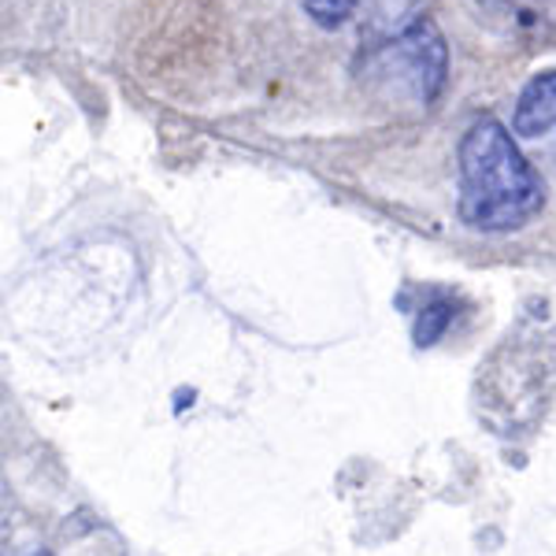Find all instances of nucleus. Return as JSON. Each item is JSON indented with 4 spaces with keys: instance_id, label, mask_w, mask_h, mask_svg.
Listing matches in <instances>:
<instances>
[{
    "instance_id": "f257e3e1",
    "label": "nucleus",
    "mask_w": 556,
    "mask_h": 556,
    "mask_svg": "<svg viewBox=\"0 0 556 556\" xmlns=\"http://www.w3.org/2000/svg\"><path fill=\"white\" fill-rule=\"evenodd\" d=\"M549 204V186L519 138L493 115H479L456 146V212L475 235H516Z\"/></svg>"
},
{
    "instance_id": "f03ea898",
    "label": "nucleus",
    "mask_w": 556,
    "mask_h": 556,
    "mask_svg": "<svg viewBox=\"0 0 556 556\" xmlns=\"http://www.w3.org/2000/svg\"><path fill=\"white\" fill-rule=\"evenodd\" d=\"M353 75L375 104L430 112L450 86V45L430 15H416L386 38L364 45Z\"/></svg>"
},
{
    "instance_id": "7ed1b4c3",
    "label": "nucleus",
    "mask_w": 556,
    "mask_h": 556,
    "mask_svg": "<svg viewBox=\"0 0 556 556\" xmlns=\"http://www.w3.org/2000/svg\"><path fill=\"white\" fill-rule=\"evenodd\" d=\"M556 386V349L542 330L519 327L479 367V416L497 434L534 427Z\"/></svg>"
},
{
    "instance_id": "20e7f679",
    "label": "nucleus",
    "mask_w": 556,
    "mask_h": 556,
    "mask_svg": "<svg viewBox=\"0 0 556 556\" xmlns=\"http://www.w3.org/2000/svg\"><path fill=\"white\" fill-rule=\"evenodd\" d=\"M471 8L501 38L531 49L556 45V0H471Z\"/></svg>"
},
{
    "instance_id": "39448f33",
    "label": "nucleus",
    "mask_w": 556,
    "mask_h": 556,
    "mask_svg": "<svg viewBox=\"0 0 556 556\" xmlns=\"http://www.w3.org/2000/svg\"><path fill=\"white\" fill-rule=\"evenodd\" d=\"M513 134L523 141L556 138V67L538 75L519 89L513 108Z\"/></svg>"
},
{
    "instance_id": "423d86ee",
    "label": "nucleus",
    "mask_w": 556,
    "mask_h": 556,
    "mask_svg": "<svg viewBox=\"0 0 556 556\" xmlns=\"http://www.w3.org/2000/svg\"><path fill=\"white\" fill-rule=\"evenodd\" d=\"M453 316H456V304L453 298H430L424 308L416 312V327H412V338H416L419 349H430L434 342H442L445 330L453 327Z\"/></svg>"
},
{
    "instance_id": "0eeeda50",
    "label": "nucleus",
    "mask_w": 556,
    "mask_h": 556,
    "mask_svg": "<svg viewBox=\"0 0 556 556\" xmlns=\"http://www.w3.org/2000/svg\"><path fill=\"white\" fill-rule=\"evenodd\" d=\"M356 4L361 0H304V12L312 15V23L323 26V30H338L353 20Z\"/></svg>"
},
{
    "instance_id": "6e6552de",
    "label": "nucleus",
    "mask_w": 556,
    "mask_h": 556,
    "mask_svg": "<svg viewBox=\"0 0 556 556\" xmlns=\"http://www.w3.org/2000/svg\"><path fill=\"white\" fill-rule=\"evenodd\" d=\"M30 556H49V553H30Z\"/></svg>"
}]
</instances>
